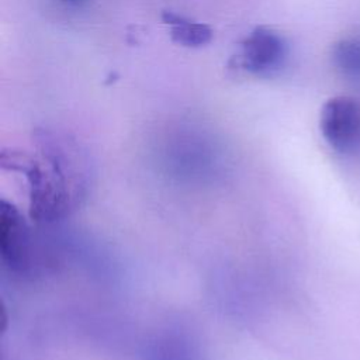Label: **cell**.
<instances>
[{
	"label": "cell",
	"instance_id": "2",
	"mask_svg": "<svg viewBox=\"0 0 360 360\" xmlns=\"http://www.w3.org/2000/svg\"><path fill=\"white\" fill-rule=\"evenodd\" d=\"M319 129L326 143L339 153L360 149V100L352 96L329 98L321 108Z\"/></svg>",
	"mask_w": 360,
	"mask_h": 360
},
{
	"label": "cell",
	"instance_id": "7",
	"mask_svg": "<svg viewBox=\"0 0 360 360\" xmlns=\"http://www.w3.org/2000/svg\"><path fill=\"white\" fill-rule=\"evenodd\" d=\"M66 1H79V0H66Z\"/></svg>",
	"mask_w": 360,
	"mask_h": 360
},
{
	"label": "cell",
	"instance_id": "6",
	"mask_svg": "<svg viewBox=\"0 0 360 360\" xmlns=\"http://www.w3.org/2000/svg\"><path fill=\"white\" fill-rule=\"evenodd\" d=\"M332 63L342 77L360 86V34L347 35L335 42Z\"/></svg>",
	"mask_w": 360,
	"mask_h": 360
},
{
	"label": "cell",
	"instance_id": "3",
	"mask_svg": "<svg viewBox=\"0 0 360 360\" xmlns=\"http://www.w3.org/2000/svg\"><path fill=\"white\" fill-rule=\"evenodd\" d=\"M288 46L285 39L267 27H256L239 44L236 63L248 73L269 76L285 62Z\"/></svg>",
	"mask_w": 360,
	"mask_h": 360
},
{
	"label": "cell",
	"instance_id": "4",
	"mask_svg": "<svg viewBox=\"0 0 360 360\" xmlns=\"http://www.w3.org/2000/svg\"><path fill=\"white\" fill-rule=\"evenodd\" d=\"M31 239L21 212L8 201L1 200L0 207V250L4 263L24 271L30 266Z\"/></svg>",
	"mask_w": 360,
	"mask_h": 360
},
{
	"label": "cell",
	"instance_id": "1",
	"mask_svg": "<svg viewBox=\"0 0 360 360\" xmlns=\"http://www.w3.org/2000/svg\"><path fill=\"white\" fill-rule=\"evenodd\" d=\"M37 143L41 162L14 152L3 153L1 160L25 176L31 218L52 222L69 214L83 195V176L73 145L46 131L37 135Z\"/></svg>",
	"mask_w": 360,
	"mask_h": 360
},
{
	"label": "cell",
	"instance_id": "5",
	"mask_svg": "<svg viewBox=\"0 0 360 360\" xmlns=\"http://www.w3.org/2000/svg\"><path fill=\"white\" fill-rule=\"evenodd\" d=\"M162 21L170 28V38L177 45L198 48L207 45L212 39V30L210 25L174 11L165 10L162 13Z\"/></svg>",
	"mask_w": 360,
	"mask_h": 360
}]
</instances>
